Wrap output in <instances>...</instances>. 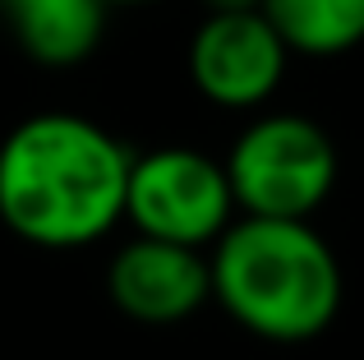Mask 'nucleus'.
Returning a JSON list of instances; mask_svg holds the SVG:
<instances>
[{
	"mask_svg": "<svg viewBox=\"0 0 364 360\" xmlns=\"http://www.w3.org/2000/svg\"><path fill=\"white\" fill-rule=\"evenodd\" d=\"M129 162V148L88 116H28L0 144V222L42 250L92 245L124 217Z\"/></svg>",
	"mask_w": 364,
	"mask_h": 360,
	"instance_id": "f257e3e1",
	"label": "nucleus"
},
{
	"mask_svg": "<svg viewBox=\"0 0 364 360\" xmlns=\"http://www.w3.org/2000/svg\"><path fill=\"white\" fill-rule=\"evenodd\" d=\"M213 300L263 342H314L341 309L332 245L295 217H235L208 250Z\"/></svg>",
	"mask_w": 364,
	"mask_h": 360,
	"instance_id": "f03ea898",
	"label": "nucleus"
},
{
	"mask_svg": "<svg viewBox=\"0 0 364 360\" xmlns=\"http://www.w3.org/2000/svg\"><path fill=\"white\" fill-rule=\"evenodd\" d=\"M235 213L309 222L337 185V144L309 116L267 111L226 153Z\"/></svg>",
	"mask_w": 364,
	"mask_h": 360,
	"instance_id": "7ed1b4c3",
	"label": "nucleus"
},
{
	"mask_svg": "<svg viewBox=\"0 0 364 360\" xmlns=\"http://www.w3.org/2000/svg\"><path fill=\"white\" fill-rule=\"evenodd\" d=\"M124 217L139 235L189 250H213V240L235 222V194L226 166L198 148L171 144L134 153L124 185Z\"/></svg>",
	"mask_w": 364,
	"mask_h": 360,
	"instance_id": "20e7f679",
	"label": "nucleus"
},
{
	"mask_svg": "<svg viewBox=\"0 0 364 360\" xmlns=\"http://www.w3.org/2000/svg\"><path fill=\"white\" fill-rule=\"evenodd\" d=\"M291 51L263 18V9L245 14H208L189 42V79L208 102L231 111H254L282 88Z\"/></svg>",
	"mask_w": 364,
	"mask_h": 360,
	"instance_id": "39448f33",
	"label": "nucleus"
},
{
	"mask_svg": "<svg viewBox=\"0 0 364 360\" xmlns=\"http://www.w3.org/2000/svg\"><path fill=\"white\" fill-rule=\"evenodd\" d=\"M107 291L116 300V309L129 314L134 324H152V328L180 324V319L198 314L213 300L208 250L134 235L129 245L116 250V259H111Z\"/></svg>",
	"mask_w": 364,
	"mask_h": 360,
	"instance_id": "423d86ee",
	"label": "nucleus"
},
{
	"mask_svg": "<svg viewBox=\"0 0 364 360\" xmlns=\"http://www.w3.org/2000/svg\"><path fill=\"white\" fill-rule=\"evenodd\" d=\"M107 14L111 9L102 0H14L9 5L18 46L51 70H70V65L88 60L102 46Z\"/></svg>",
	"mask_w": 364,
	"mask_h": 360,
	"instance_id": "0eeeda50",
	"label": "nucleus"
},
{
	"mask_svg": "<svg viewBox=\"0 0 364 360\" xmlns=\"http://www.w3.org/2000/svg\"><path fill=\"white\" fill-rule=\"evenodd\" d=\"M291 55H341L364 42V0H263Z\"/></svg>",
	"mask_w": 364,
	"mask_h": 360,
	"instance_id": "6e6552de",
	"label": "nucleus"
},
{
	"mask_svg": "<svg viewBox=\"0 0 364 360\" xmlns=\"http://www.w3.org/2000/svg\"><path fill=\"white\" fill-rule=\"evenodd\" d=\"M208 14H245V9H258L263 0H203Z\"/></svg>",
	"mask_w": 364,
	"mask_h": 360,
	"instance_id": "1a4fd4ad",
	"label": "nucleus"
},
{
	"mask_svg": "<svg viewBox=\"0 0 364 360\" xmlns=\"http://www.w3.org/2000/svg\"><path fill=\"white\" fill-rule=\"evenodd\" d=\"M107 9H120V5H157V0H102Z\"/></svg>",
	"mask_w": 364,
	"mask_h": 360,
	"instance_id": "9d476101",
	"label": "nucleus"
},
{
	"mask_svg": "<svg viewBox=\"0 0 364 360\" xmlns=\"http://www.w3.org/2000/svg\"><path fill=\"white\" fill-rule=\"evenodd\" d=\"M0 5H5V9H9V5H14V0H0Z\"/></svg>",
	"mask_w": 364,
	"mask_h": 360,
	"instance_id": "9b49d317",
	"label": "nucleus"
}]
</instances>
